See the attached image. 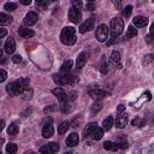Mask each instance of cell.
Returning <instances> with one entry per match:
<instances>
[{"mask_svg": "<svg viewBox=\"0 0 154 154\" xmlns=\"http://www.w3.org/2000/svg\"><path fill=\"white\" fill-rule=\"evenodd\" d=\"M4 142H5V140H4V138H0V147L2 146V143H4Z\"/></svg>", "mask_w": 154, "mask_h": 154, "instance_id": "obj_50", "label": "cell"}, {"mask_svg": "<svg viewBox=\"0 0 154 154\" xmlns=\"http://www.w3.org/2000/svg\"><path fill=\"white\" fill-rule=\"evenodd\" d=\"M29 83H30V79L29 78H25V77L24 78H19V79H17L14 82L8 83L6 85V90H7V93L10 95L14 96V95L20 94L24 90V88H26L29 85Z\"/></svg>", "mask_w": 154, "mask_h": 154, "instance_id": "obj_1", "label": "cell"}, {"mask_svg": "<svg viewBox=\"0 0 154 154\" xmlns=\"http://www.w3.org/2000/svg\"><path fill=\"white\" fill-rule=\"evenodd\" d=\"M53 79L57 84L59 85H65V84H75L76 82H78V78L70 75V73H61V75H53Z\"/></svg>", "mask_w": 154, "mask_h": 154, "instance_id": "obj_3", "label": "cell"}, {"mask_svg": "<svg viewBox=\"0 0 154 154\" xmlns=\"http://www.w3.org/2000/svg\"><path fill=\"white\" fill-rule=\"evenodd\" d=\"M101 108H102V103H101V102H99V101L96 100V102L91 106V113H93V114H95V113H97Z\"/></svg>", "mask_w": 154, "mask_h": 154, "instance_id": "obj_33", "label": "cell"}, {"mask_svg": "<svg viewBox=\"0 0 154 154\" xmlns=\"http://www.w3.org/2000/svg\"><path fill=\"white\" fill-rule=\"evenodd\" d=\"M0 153H1V152H0Z\"/></svg>", "mask_w": 154, "mask_h": 154, "instance_id": "obj_55", "label": "cell"}, {"mask_svg": "<svg viewBox=\"0 0 154 154\" xmlns=\"http://www.w3.org/2000/svg\"><path fill=\"white\" fill-rule=\"evenodd\" d=\"M81 122H82V117L79 116V117H78V120H77V118L73 119V122H72V126H73V128H78L79 124H81Z\"/></svg>", "mask_w": 154, "mask_h": 154, "instance_id": "obj_40", "label": "cell"}, {"mask_svg": "<svg viewBox=\"0 0 154 154\" xmlns=\"http://www.w3.org/2000/svg\"><path fill=\"white\" fill-rule=\"evenodd\" d=\"M60 41L64 45L67 46H72L76 43L77 41V36H76V29L73 26H65L61 32H60Z\"/></svg>", "mask_w": 154, "mask_h": 154, "instance_id": "obj_2", "label": "cell"}, {"mask_svg": "<svg viewBox=\"0 0 154 154\" xmlns=\"http://www.w3.org/2000/svg\"><path fill=\"white\" fill-rule=\"evenodd\" d=\"M37 19H38V17H37L36 12H29V13L25 14V17L23 19V23L28 26H31L37 22Z\"/></svg>", "mask_w": 154, "mask_h": 154, "instance_id": "obj_9", "label": "cell"}, {"mask_svg": "<svg viewBox=\"0 0 154 154\" xmlns=\"http://www.w3.org/2000/svg\"><path fill=\"white\" fill-rule=\"evenodd\" d=\"M1 58H2V51L0 49V60H1Z\"/></svg>", "mask_w": 154, "mask_h": 154, "instance_id": "obj_51", "label": "cell"}, {"mask_svg": "<svg viewBox=\"0 0 154 154\" xmlns=\"http://www.w3.org/2000/svg\"><path fill=\"white\" fill-rule=\"evenodd\" d=\"M117 109H118V112H119V113H122L123 111H125V106H124V105H119Z\"/></svg>", "mask_w": 154, "mask_h": 154, "instance_id": "obj_48", "label": "cell"}, {"mask_svg": "<svg viewBox=\"0 0 154 154\" xmlns=\"http://www.w3.org/2000/svg\"><path fill=\"white\" fill-rule=\"evenodd\" d=\"M12 61L16 63V64H19V63L22 61V57H20L19 54H16V55L12 57Z\"/></svg>", "mask_w": 154, "mask_h": 154, "instance_id": "obj_43", "label": "cell"}, {"mask_svg": "<svg viewBox=\"0 0 154 154\" xmlns=\"http://www.w3.org/2000/svg\"><path fill=\"white\" fill-rule=\"evenodd\" d=\"M18 126L14 124V123H12V124H10L8 125V128H7V134L10 135V136H16L17 134H18Z\"/></svg>", "mask_w": 154, "mask_h": 154, "instance_id": "obj_28", "label": "cell"}, {"mask_svg": "<svg viewBox=\"0 0 154 154\" xmlns=\"http://www.w3.org/2000/svg\"><path fill=\"white\" fill-rule=\"evenodd\" d=\"M128 120H129L128 114L126 113H122V114L117 116V118H116V126L118 129H123L128 124Z\"/></svg>", "mask_w": 154, "mask_h": 154, "instance_id": "obj_11", "label": "cell"}, {"mask_svg": "<svg viewBox=\"0 0 154 154\" xmlns=\"http://www.w3.org/2000/svg\"><path fill=\"white\" fill-rule=\"evenodd\" d=\"M71 2H72V7H75L77 10H81L82 6H83L82 0H71Z\"/></svg>", "mask_w": 154, "mask_h": 154, "instance_id": "obj_35", "label": "cell"}, {"mask_svg": "<svg viewBox=\"0 0 154 154\" xmlns=\"http://www.w3.org/2000/svg\"><path fill=\"white\" fill-rule=\"evenodd\" d=\"M57 109V105H51V106H47L43 108V113H49L52 111H55Z\"/></svg>", "mask_w": 154, "mask_h": 154, "instance_id": "obj_38", "label": "cell"}, {"mask_svg": "<svg viewBox=\"0 0 154 154\" xmlns=\"http://www.w3.org/2000/svg\"><path fill=\"white\" fill-rule=\"evenodd\" d=\"M90 138L93 140V141H99V140H101L102 138V136H103V129L102 128H99V126H96L91 132H90Z\"/></svg>", "mask_w": 154, "mask_h": 154, "instance_id": "obj_18", "label": "cell"}, {"mask_svg": "<svg viewBox=\"0 0 154 154\" xmlns=\"http://www.w3.org/2000/svg\"><path fill=\"white\" fill-rule=\"evenodd\" d=\"M31 1H32V0H19V2H20L22 5H24V6L30 5V4H31Z\"/></svg>", "mask_w": 154, "mask_h": 154, "instance_id": "obj_46", "label": "cell"}, {"mask_svg": "<svg viewBox=\"0 0 154 154\" xmlns=\"http://www.w3.org/2000/svg\"><path fill=\"white\" fill-rule=\"evenodd\" d=\"M89 58V53L88 52H81L77 57V60H76V65H77V69H82L84 66V64L87 63Z\"/></svg>", "mask_w": 154, "mask_h": 154, "instance_id": "obj_13", "label": "cell"}, {"mask_svg": "<svg viewBox=\"0 0 154 154\" xmlns=\"http://www.w3.org/2000/svg\"><path fill=\"white\" fill-rule=\"evenodd\" d=\"M17 4L16 2H6L5 5H4V8L6 10V11H8V12H11V11H14L16 8H17Z\"/></svg>", "mask_w": 154, "mask_h": 154, "instance_id": "obj_32", "label": "cell"}, {"mask_svg": "<svg viewBox=\"0 0 154 154\" xmlns=\"http://www.w3.org/2000/svg\"><path fill=\"white\" fill-rule=\"evenodd\" d=\"M52 1H58V0H52Z\"/></svg>", "mask_w": 154, "mask_h": 154, "instance_id": "obj_54", "label": "cell"}, {"mask_svg": "<svg viewBox=\"0 0 154 154\" xmlns=\"http://www.w3.org/2000/svg\"><path fill=\"white\" fill-rule=\"evenodd\" d=\"M91 29H94V18L93 17H90L87 20H84L83 23H81V25L78 28V31L81 34H84L87 31H90Z\"/></svg>", "mask_w": 154, "mask_h": 154, "instance_id": "obj_7", "label": "cell"}, {"mask_svg": "<svg viewBox=\"0 0 154 154\" xmlns=\"http://www.w3.org/2000/svg\"><path fill=\"white\" fill-rule=\"evenodd\" d=\"M132 23L137 28H142V26H146L148 24V18L144 17V16H136L134 19H132Z\"/></svg>", "mask_w": 154, "mask_h": 154, "instance_id": "obj_16", "label": "cell"}, {"mask_svg": "<svg viewBox=\"0 0 154 154\" xmlns=\"http://www.w3.org/2000/svg\"><path fill=\"white\" fill-rule=\"evenodd\" d=\"M6 35H7V30L4 29V28H0V38H2V37L6 36Z\"/></svg>", "mask_w": 154, "mask_h": 154, "instance_id": "obj_45", "label": "cell"}, {"mask_svg": "<svg viewBox=\"0 0 154 154\" xmlns=\"http://www.w3.org/2000/svg\"><path fill=\"white\" fill-rule=\"evenodd\" d=\"M131 124H132L134 126H142V125H143V120L137 117V118H135V119L131 122Z\"/></svg>", "mask_w": 154, "mask_h": 154, "instance_id": "obj_36", "label": "cell"}, {"mask_svg": "<svg viewBox=\"0 0 154 154\" xmlns=\"http://www.w3.org/2000/svg\"><path fill=\"white\" fill-rule=\"evenodd\" d=\"M36 1H37V4H41V2L43 1V0H36Z\"/></svg>", "mask_w": 154, "mask_h": 154, "instance_id": "obj_52", "label": "cell"}, {"mask_svg": "<svg viewBox=\"0 0 154 154\" xmlns=\"http://www.w3.org/2000/svg\"><path fill=\"white\" fill-rule=\"evenodd\" d=\"M52 93H53V95L54 96H57V99L60 101V102H66L67 101V95H66V93L64 91V89L63 88H60V87H57V88H54L53 90H52Z\"/></svg>", "mask_w": 154, "mask_h": 154, "instance_id": "obj_10", "label": "cell"}, {"mask_svg": "<svg viewBox=\"0 0 154 154\" xmlns=\"http://www.w3.org/2000/svg\"><path fill=\"white\" fill-rule=\"evenodd\" d=\"M153 61V54H147L146 57H144V59H143V64L144 65H148L149 63H152Z\"/></svg>", "mask_w": 154, "mask_h": 154, "instance_id": "obj_37", "label": "cell"}, {"mask_svg": "<svg viewBox=\"0 0 154 154\" xmlns=\"http://www.w3.org/2000/svg\"><path fill=\"white\" fill-rule=\"evenodd\" d=\"M85 10L87 11H94L95 10V4L94 2H88L85 5Z\"/></svg>", "mask_w": 154, "mask_h": 154, "instance_id": "obj_42", "label": "cell"}, {"mask_svg": "<svg viewBox=\"0 0 154 154\" xmlns=\"http://www.w3.org/2000/svg\"><path fill=\"white\" fill-rule=\"evenodd\" d=\"M137 35V30L134 28V25H129L128 26V30H126V38H131V37H135Z\"/></svg>", "mask_w": 154, "mask_h": 154, "instance_id": "obj_29", "label": "cell"}, {"mask_svg": "<svg viewBox=\"0 0 154 154\" xmlns=\"http://www.w3.org/2000/svg\"><path fill=\"white\" fill-rule=\"evenodd\" d=\"M67 99H70V100H75V99H76V93H75V91L70 93L69 96H67Z\"/></svg>", "mask_w": 154, "mask_h": 154, "instance_id": "obj_47", "label": "cell"}, {"mask_svg": "<svg viewBox=\"0 0 154 154\" xmlns=\"http://www.w3.org/2000/svg\"><path fill=\"white\" fill-rule=\"evenodd\" d=\"M112 125H113V117H112V116H108V117L102 122V129H103V131H105V130L108 131V130L112 128Z\"/></svg>", "mask_w": 154, "mask_h": 154, "instance_id": "obj_24", "label": "cell"}, {"mask_svg": "<svg viewBox=\"0 0 154 154\" xmlns=\"http://www.w3.org/2000/svg\"><path fill=\"white\" fill-rule=\"evenodd\" d=\"M58 150H59V144L57 142H51V143H48L46 146H42L40 148V153H46V154H48V153H55Z\"/></svg>", "mask_w": 154, "mask_h": 154, "instance_id": "obj_8", "label": "cell"}, {"mask_svg": "<svg viewBox=\"0 0 154 154\" xmlns=\"http://www.w3.org/2000/svg\"><path fill=\"white\" fill-rule=\"evenodd\" d=\"M131 12H132V6H131V5H128V6H125V7L122 10V16L125 17V18H129L130 14H131Z\"/></svg>", "mask_w": 154, "mask_h": 154, "instance_id": "obj_30", "label": "cell"}, {"mask_svg": "<svg viewBox=\"0 0 154 154\" xmlns=\"http://www.w3.org/2000/svg\"><path fill=\"white\" fill-rule=\"evenodd\" d=\"M32 89L31 88H29V87H26V88H24V90L20 93V95H22V97L24 99V100H30L31 97H32Z\"/></svg>", "mask_w": 154, "mask_h": 154, "instance_id": "obj_25", "label": "cell"}, {"mask_svg": "<svg viewBox=\"0 0 154 154\" xmlns=\"http://www.w3.org/2000/svg\"><path fill=\"white\" fill-rule=\"evenodd\" d=\"M123 29H124V22L120 17H114L112 20H111V24H109V30H111V35L112 37H117L119 36L122 32H123Z\"/></svg>", "mask_w": 154, "mask_h": 154, "instance_id": "obj_4", "label": "cell"}, {"mask_svg": "<svg viewBox=\"0 0 154 154\" xmlns=\"http://www.w3.org/2000/svg\"><path fill=\"white\" fill-rule=\"evenodd\" d=\"M122 1H123V0H113V4H114V6H116L118 10L122 8Z\"/></svg>", "mask_w": 154, "mask_h": 154, "instance_id": "obj_44", "label": "cell"}, {"mask_svg": "<svg viewBox=\"0 0 154 154\" xmlns=\"http://www.w3.org/2000/svg\"><path fill=\"white\" fill-rule=\"evenodd\" d=\"M118 144H119L118 147H119L120 149H126V148H128V142H126V141H124L123 138L120 140V142H119Z\"/></svg>", "mask_w": 154, "mask_h": 154, "instance_id": "obj_41", "label": "cell"}, {"mask_svg": "<svg viewBox=\"0 0 154 154\" xmlns=\"http://www.w3.org/2000/svg\"><path fill=\"white\" fill-rule=\"evenodd\" d=\"M89 95L94 99V100H100L102 99L103 96H106V91L101 90V89H94V90H90L89 91Z\"/></svg>", "mask_w": 154, "mask_h": 154, "instance_id": "obj_20", "label": "cell"}, {"mask_svg": "<svg viewBox=\"0 0 154 154\" xmlns=\"http://www.w3.org/2000/svg\"><path fill=\"white\" fill-rule=\"evenodd\" d=\"M69 126H70V123H69L67 120L63 122V123H61V124L58 126V134H59V135H64V134L67 131Z\"/></svg>", "mask_w": 154, "mask_h": 154, "instance_id": "obj_26", "label": "cell"}, {"mask_svg": "<svg viewBox=\"0 0 154 154\" xmlns=\"http://www.w3.org/2000/svg\"><path fill=\"white\" fill-rule=\"evenodd\" d=\"M12 17L6 14V13H0V26H4V25H8L11 22H12Z\"/></svg>", "mask_w": 154, "mask_h": 154, "instance_id": "obj_21", "label": "cell"}, {"mask_svg": "<svg viewBox=\"0 0 154 154\" xmlns=\"http://www.w3.org/2000/svg\"><path fill=\"white\" fill-rule=\"evenodd\" d=\"M108 26L106 24H101L96 28V31H95V37L99 42H105L107 41L108 38Z\"/></svg>", "mask_w": 154, "mask_h": 154, "instance_id": "obj_5", "label": "cell"}, {"mask_svg": "<svg viewBox=\"0 0 154 154\" xmlns=\"http://www.w3.org/2000/svg\"><path fill=\"white\" fill-rule=\"evenodd\" d=\"M4 126H5V122H4V120H0V132H1V130L4 129Z\"/></svg>", "mask_w": 154, "mask_h": 154, "instance_id": "obj_49", "label": "cell"}, {"mask_svg": "<svg viewBox=\"0 0 154 154\" xmlns=\"http://www.w3.org/2000/svg\"><path fill=\"white\" fill-rule=\"evenodd\" d=\"M18 35L23 38H29V37H32L35 35V32H34V30L28 29V28H19L18 29Z\"/></svg>", "mask_w": 154, "mask_h": 154, "instance_id": "obj_19", "label": "cell"}, {"mask_svg": "<svg viewBox=\"0 0 154 154\" xmlns=\"http://www.w3.org/2000/svg\"><path fill=\"white\" fill-rule=\"evenodd\" d=\"M96 126H97V124H96L95 122L89 123V124H88V125L84 128V130H83V137H84V138H87V137L90 135V132H91V131H93V130H94Z\"/></svg>", "mask_w": 154, "mask_h": 154, "instance_id": "obj_22", "label": "cell"}, {"mask_svg": "<svg viewBox=\"0 0 154 154\" xmlns=\"http://www.w3.org/2000/svg\"><path fill=\"white\" fill-rule=\"evenodd\" d=\"M88 1H89V2H94L95 0H88Z\"/></svg>", "mask_w": 154, "mask_h": 154, "instance_id": "obj_53", "label": "cell"}, {"mask_svg": "<svg viewBox=\"0 0 154 154\" xmlns=\"http://www.w3.org/2000/svg\"><path fill=\"white\" fill-rule=\"evenodd\" d=\"M103 148L106 149V150H117L118 149V144L117 143H114V142H112V141H106L105 143H103Z\"/></svg>", "mask_w": 154, "mask_h": 154, "instance_id": "obj_27", "label": "cell"}, {"mask_svg": "<svg viewBox=\"0 0 154 154\" xmlns=\"http://www.w3.org/2000/svg\"><path fill=\"white\" fill-rule=\"evenodd\" d=\"M72 64H73V61L72 60H66V61H64L63 63V65L60 66V72L61 73H67L70 70H71V67H72Z\"/></svg>", "mask_w": 154, "mask_h": 154, "instance_id": "obj_23", "label": "cell"}, {"mask_svg": "<svg viewBox=\"0 0 154 154\" xmlns=\"http://www.w3.org/2000/svg\"><path fill=\"white\" fill-rule=\"evenodd\" d=\"M65 142H66V144H67L69 147H75V146L78 144L79 137H78V135H77L76 132H71V134L67 136V138H66Z\"/></svg>", "mask_w": 154, "mask_h": 154, "instance_id": "obj_17", "label": "cell"}, {"mask_svg": "<svg viewBox=\"0 0 154 154\" xmlns=\"http://www.w3.org/2000/svg\"><path fill=\"white\" fill-rule=\"evenodd\" d=\"M6 152L10 153V154L16 153V152H17V144H14V143H12V142L7 143V144H6Z\"/></svg>", "mask_w": 154, "mask_h": 154, "instance_id": "obj_31", "label": "cell"}, {"mask_svg": "<svg viewBox=\"0 0 154 154\" xmlns=\"http://www.w3.org/2000/svg\"><path fill=\"white\" fill-rule=\"evenodd\" d=\"M69 19H70L72 23L77 24V23H79L81 19H82V13L79 12V10H77V8H75V7H70V8H69Z\"/></svg>", "mask_w": 154, "mask_h": 154, "instance_id": "obj_6", "label": "cell"}, {"mask_svg": "<svg viewBox=\"0 0 154 154\" xmlns=\"http://www.w3.org/2000/svg\"><path fill=\"white\" fill-rule=\"evenodd\" d=\"M41 134H42V136L45 137V138H49V137H52L53 136V134H54V129H53V125H52V123H47V124H45L43 125V128H42V131H41Z\"/></svg>", "mask_w": 154, "mask_h": 154, "instance_id": "obj_15", "label": "cell"}, {"mask_svg": "<svg viewBox=\"0 0 154 154\" xmlns=\"http://www.w3.org/2000/svg\"><path fill=\"white\" fill-rule=\"evenodd\" d=\"M6 78H7V72H6L5 70H1V69H0V83H1V82H5Z\"/></svg>", "mask_w": 154, "mask_h": 154, "instance_id": "obj_39", "label": "cell"}, {"mask_svg": "<svg viewBox=\"0 0 154 154\" xmlns=\"http://www.w3.org/2000/svg\"><path fill=\"white\" fill-rule=\"evenodd\" d=\"M108 65H107V63L103 60L102 63H101V65H100V72L102 73V75H107V72H108Z\"/></svg>", "mask_w": 154, "mask_h": 154, "instance_id": "obj_34", "label": "cell"}, {"mask_svg": "<svg viewBox=\"0 0 154 154\" xmlns=\"http://www.w3.org/2000/svg\"><path fill=\"white\" fill-rule=\"evenodd\" d=\"M109 60L111 63L117 67V69H120L122 67V64H120V53L118 51H113L109 55Z\"/></svg>", "mask_w": 154, "mask_h": 154, "instance_id": "obj_14", "label": "cell"}, {"mask_svg": "<svg viewBox=\"0 0 154 154\" xmlns=\"http://www.w3.org/2000/svg\"><path fill=\"white\" fill-rule=\"evenodd\" d=\"M14 49H16V42H14L13 37H8V38L6 40V42H5V45H4V51H5V53L12 54V53L14 52Z\"/></svg>", "mask_w": 154, "mask_h": 154, "instance_id": "obj_12", "label": "cell"}]
</instances>
